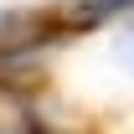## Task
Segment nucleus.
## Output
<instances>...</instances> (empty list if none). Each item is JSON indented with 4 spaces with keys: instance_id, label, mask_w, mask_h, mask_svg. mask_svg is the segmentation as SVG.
<instances>
[{
    "instance_id": "1",
    "label": "nucleus",
    "mask_w": 134,
    "mask_h": 134,
    "mask_svg": "<svg viewBox=\"0 0 134 134\" xmlns=\"http://www.w3.org/2000/svg\"><path fill=\"white\" fill-rule=\"evenodd\" d=\"M124 10H134V0H77L72 5V21H108V16H124Z\"/></svg>"
},
{
    "instance_id": "3",
    "label": "nucleus",
    "mask_w": 134,
    "mask_h": 134,
    "mask_svg": "<svg viewBox=\"0 0 134 134\" xmlns=\"http://www.w3.org/2000/svg\"><path fill=\"white\" fill-rule=\"evenodd\" d=\"M0 134H52V129H41V124H16V129H0Z\"/></svg>"
},
{
    "instance_id": "2",
    "label": "nucleus",
    "mask_w": 134,
    "mask_h": 134,
    "mask_svg": "<svg viewBox=\"0 0 134 134\" xmlns=\"http://www.w3.org/2000/svg\"><path fill=\"white\" fill-rule=\"evenodd\" d=\"M114 52H119V62H124V67H129V72H134V21H129V26H124V31H119V41H114Z\"/></svg>"
}]
</instances>
